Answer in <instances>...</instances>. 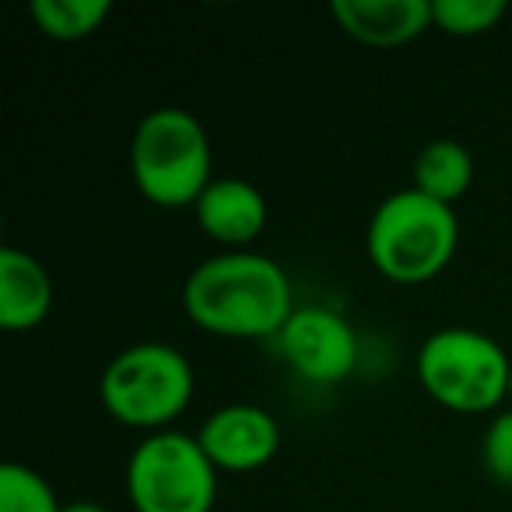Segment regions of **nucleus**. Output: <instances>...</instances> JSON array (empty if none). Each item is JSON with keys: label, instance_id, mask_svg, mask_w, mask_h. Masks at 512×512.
<instances>
[{"label": "nucleus", "instance_id": "nucleus-4", "mask_svg": "<svg viewBox=\"0 0 512 512\" xmlns=\"http://www.w3.org/2000/svg\"><path fill=\"white\" fill-rule=\"evenodd\" d=\"M418 379L428 397L449 411H495L509 400L512 355L484 330L442 327L421 344Z\"/></svg>", "mask_w": 512, "mask_h": 512}, {"label": "nucleus", "instance_id": "nucleus-3", "mask_svg": "<svg viewBox=\"0 0 512 512\" xmlns=\"http://www.w3.org/2000/svg\"><path fill=\"white\" fill-rule=\"evenodd\" d=\"M130 176L144 200L190 207L211 186V141L204 123L179 106L151 109L130 137Z\"/></svg>", "mask_w": 512, "mask_h": 512}, {"label": "nucleus", "instance_id": "nucleus-16", "mask_svg": "<svg viewBox=\"0 0 512 512\" xmlns=\"http://www.w3.org/2000/svg\"><path fill=\"white\" fill-rule=\"evenodd\" d=\"M484 467L495 481L512 484V407L502 414H495V421L488 425L481 442Z\"/></svg>", "mask_w": 512, "mask_h": 512}, {"label": "nucleus", "instance_id": "nucleus-8", "mask_svg": "<svg viewBox=\"0 0 512 512\" xmlns=\"http://www.w3.org/2000/svg\"><path fill=\"white\" fill-rule=\"evenodd\" d=\"M197 439L218 470H256L278 453L281 425L260 404H228L200 425Z\"/></svg>", "mask_w": 512, "mask_h": 512}, {"label": "nucleus", "instance_id": "nucleus-18", "mask_svg": "<svg viewBox=\"0 0 512 512\" xmlns=\"http://www.w3.org/2000/svg\"><path fill=\"white\" fill-rule=\"evenodd\" d=\"M509 407H512V386H509Z\"/></svg>", "mask_w": 512, "mask_h": 512}, {"label": "nucleus", "instance_id": "nucleus-9", "mask_svg": "<svg viewBox=\"0 0 512 512\" xmlns=\"http://www.w3.org/2000/svg\"><path fill=\"white\" fill-rule=\"evenodd\" d=\"M334 22L365 46H404L432 29V0H334Z\"/></svg>", "mask_w": 512, "mask_h": 512}, {"label": "nucleus", "instance_id": "nucleus-10", "mask_svg": "<svg viewBox=\"0 0 512 512\" xmlns=\"http://www.w3.org/2000/svg\"><path fill=\"white\" fill-rule=\"evenodd\" d=\"M193 211H197V225L221 246H246L267 225L264 193L239 176L211 179Z\"/></svg>", "mask_w": 512, "mask_h": 512}, {"label": "nucleus", "instance_id": "nucleus-14", "mask_svg": "<svg viewBox=\"0 0 512 512\" xmlns=\"http://www.w3.org/2000/svg\"><path fill=\"white\" fill-rule=\"evenodd\" d=\"M57 491L29 463H4L0 467V512H60Z\"/></svg>", "mask_w": 512, "mask_h": 512}, {"label": "nucleus", "instance_id": "nucleus-2", "mask_svg": "<svg viewBox=\"0 0 512 512\" xmlns=\"http://www.w3.org/2000/svg\"><path fill=\"white\" fill-rule=\"evenodd\" d=\"M460 242L456 211L428 193L397 190L372 211L365 228V249L383 278L397 285H421L446 271Z\"/></svg>", "mask_w": 512, "mask_h": 512}, {"label": "nucleus", "instance_id": "nucleus-5", "mask_svg": "<svg viewBox=\"0 0 512 512\" xmlns=\"http://www.w3.org/2000/svg\"><path fill=\"white\" fill-rule=\"evenodd\" d=\"M99 397L102 407L127 428L165 432L193 397V365L172 344H130L102 369Z\"/></svg>", "mask_w": 512, "mask_h": 512}, {"label": "nucleus", "instance_id": "nucleus-12", "mask_svg": "<svg viewBox=\"0 0 512 512\" xmlns=\"http://www.w3.org/2000/svg\"><path fill=\"white\" fill-rule=\"evenodd\" d=\"M470 183H474V155L453 137L428 141L414 158V190L428 193L432 200L453 207L470 190Z\"/></svg>", "mask_w": 512, "mask_h": 512}, {"label": "nucleus", "instance_id": "nucleus-1", "mask_svg": "<svg viewBox=\"0 0 512 512\" xmlns=\"http://www.w3.org/2000/svg\"><path fill=\"white\" fill-rule=\"evenodd\" d=\"M183 309L200 330L221 337H274L292 320V281L264 253H221L183 281Z\"/></svg>", "mask_w": 512, "mask_h": 512}, {"label": "nucleus", "instance_id": "nucleus-6", "mask_svg": "<svg viewBox=\"0 0 512 512\" xmlns=\"http://www.w3.org/2000/svg\"><path fill=\"white\" fill-rule=\"evenodd\" d=\"M127 495L137 512H211L218 467L197 435L151 432L127 460Z\"/></svg>", "mask_w": 512, "mask_h": 512}, {"label": "nucleus", "instance_id": "nucleus-15", "mask_svg": "<svg viewBox=\"0 0 512 512\" xmlns=\"http://www.w3.org/2000/svg\"><path fill=\"white\" fill-rule=\"evenodd\" d=\"M509 15L505 0H432V25L449 36H481Z\"/></svg>", "mask_w": 512, "mask_h": 512}, {"label": "nucleus", "instance_id": "nucleus-11", "mask_svg": "<svg viewBox=\"0 0 512 512\" xmlns=\"http://www.w3.org/2000/svg\"><path fill=\"white\" fill-rule=\"evenodd\" d=\"M53 281L50 271L25 249H0V327L32 330L50 316Z\"/></svg>", "mask_w": 512, "mask_h": 512}, {"label": "nucleus", "instance_id": "nucleus-7", "mask_svg": "<svg viewBox=\"0 0 512 512\" xmlns=\"http://www.w3.org/2000/svg\"><path fill=\"white\" fill-rule=\"evenodd\" d=\"M278 341L285 362L306 383H341L358 365V334L334 309L299 306Z\"/></svg>", "mask_w": 512, "mask_h": 512}, {"label": "nucleus", "instance_id": "nucleus-17", "mask_svg": "<svg viewBox=\"0 0 512 512\" xmlns=\"http://www.w3.org/2000/svg\"><path fill=\"white\" fill-rule=\"evenodd\" d=\"M60 512H109L106 505H99V502H67Z\"/></svg>", "mask_w": 512, "mask_h": 512}, {"label": "nucleus", "instance_id": "nucleus-13", "mask_svg": "<svg viewBox=\"0 0 512 512\" xmlns=\"http://www.w3.org/2000/svg\"><path fill=\"white\" fill-rule=\"evenodd\" d=\"M109 0H32V18L43 29V36L74 43L99 29L109 18Z\"/></svg>", "mask_w": 512, "mask_h": 512}]
</instances>
